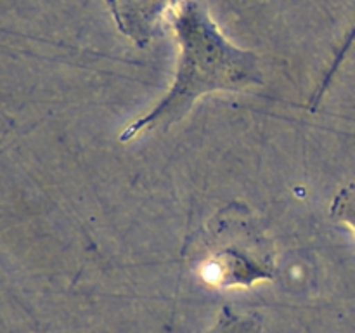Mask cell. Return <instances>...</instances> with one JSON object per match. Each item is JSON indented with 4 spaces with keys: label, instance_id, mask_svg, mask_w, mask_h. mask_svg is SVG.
Masks as SVG:
<instances>
[{
    "label": "cell",
    "instance_id": "1",
    "mask_svg": "<svg viewBox=\"0 0 355 333\" xmlns=\"http://www.w3.org/2000/svg\"><path fill=\"white\" fill-rule=\"evenodd\" d=\"M180 44L175 78L163 99L120 134L128 142L146 130H165L186 117L193 104L215 90H245L263 82L259 58L232 45L211 21L203 0H180L172 9Z\"/></svg>",
    "mask_w": 355,
    "mask_h": 333
},
{
    "label": "cell",
    "instance_id": "4",
    "mask_svg": "<svg viewBox=\"0 0 355 333\" xmlns=\"http://www.w3.org/2000/svg\"><path fill=\"white\" fill-rule=\"evenodd\" d=\"M260 321L253 316H243L224 307L218 312L217 321L205 333H259Z\"/></svg>",
    "mask_w": 355,
    "mask_h": 333
},
{
    "label": "cell",
    "instance_id": "3",
    "mask_svg": "<svg viewBox=\"0 0 355 333\" xmlns=\"http://www.w3.org/2000/svg\"><path fill=\"white\" fill-rule=\"evenodd\" d=\"M179 3L180 0H107L121 33L139 45H146L155 37L165 12Z\"/></svg>",
    "mask_w": 355,
    "mask_h": 333
},
{
    "label": "cell",
    "instance_id": "2",
    "mask_svg": "<svg viewBox=\"0 0 355 333\" xmlns=\"http://www.w3.org/2000/svg\"><path fill=\"white\" fill-rule=\"evenodd\" d=\"M205 252L201 276L217 288L252 287L277 273L272 243L245 219L232 221L229 208L210 221Z\"/></svg>",
    "mask_w": 355,
    "mask_h": 333
},
{
    "label": "cell",
    "instance_id": "5",
    "mask_svg": "<svg viewBox=\"0 0 355 333\" xmlns=\"http://www.w3.org/2000/svg\"><path fill=\"white\" fill-rule=\"evenodd\" d=\"M329 214L335 221L343 222L355 232V182L338 191L331 203Z\"/></svg>",
    "mask_w": 355,
    "mask_h": 333
}]
</instances>
